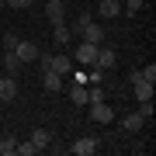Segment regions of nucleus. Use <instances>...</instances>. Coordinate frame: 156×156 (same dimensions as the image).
I'll return each instance as SVG.
<instances>
[{
    "mask_svg": "<svg viewBox=\"0 0 156 156\" xmlns=\"http://www.w3.org/2000/svg\"><path fill=\"white\" fill-rule=\"evenodd\" d=\"M42 69L66 76V73H69V56H42Z\"/></svg>",
    "mask_w": 156,
    "mask_h": 156,
    "instance_id": "obj_1",
    "label": "nucleus"
},
{
    "mask_svg": "<svg viewBox=\"0 0 156 156\" xmlns=\"http://www.w3.org/2000/svg\"><path fill=\"white\" fill-rule=\"evenodd\" d=\"M97 49H101V45H90V42H80L76 45V62H80V66H94V62H97Z\"/></svg>",
    "mask_w": 156,
    "mask_h": 156,
    "instance_id": "obj_2",
    "label": "nucleus"
},
{
    "mask_svg": "<svg viewBox=\"0 0 156 156\" xmlns=\"http://www.w3.org/2000/svg\"><path fill=\"white\" fill-rule=\"evenodd\" d=\"M69 149L76 153V156H94V153L101 149V142L94 139V135H83V139H76V142L69 146Z\"/></svg>",
    "mask_w": 156,
    "mask_h": 156,
    "instance_id": "obj_3",
    "label": "nucleus"
},
{
    "mask_svg": "<svg viewBox=\"0 0 156 156\" xmlns=\"http://www.w3.org/2000/svg\"><path fill=\"white\" fill-rule=\"evenodd\" d=\"M80 38L90 42V45H104V28L90 21V24H83V28H80Z\"/></svg>",
    "mask_w": 156,
    "mask_h": 156,
    "instance_id": "obj_4",
    "label": "nucleus"
},
{
    "mask_svg": "<svg viewBox=\"0 0 156 156\" xmlns=\"http://www.w3.org/2000/svg\"><path fill=\"white\" fill-rule=\"evenodd\" d=\"M90 118L101 122V125H108V122H115V111L104 104V101H97V104H90Z\"/></svg>",
    "mask_w": 156,
    "mask_h": 156,
    "instance_id": "obj_5",
    "label": "nucleus"
},
{
    "mask_svg": "<svg viewBox=\"0 0 156 156\" xmlns=\"http://www.w3.org/2000/svg\"><path fill=\"white\" fill-rule=\"evenodd\" d=\"M14 56L21 59V62H35V59H38V45H35V42H17Z\"/></svg>",
    "mask_w": 156,
    "mask_h": 156,
    "instance_id": "obj_6",
    "label": "nucleus"
},
{
    "mask_svg": "<svg viewBox=\"0 0 156 156\" xmlns=\"http://www.w3.org/2000/svg\"><path fill=\"white\" fill-rule=\"evenodd\" d=\"M14 97H17V80H14V76H0V101L11 104Z\"/></svg>",
    "mask_w": 156,
    "mask_h": 156,
    "instance_id": "obj_7",
    "label": "nucleus"
},
{
    "mask_svg": "<svg viewBox=\"0 0 156 156\" xmlns=\"http://www.w3.org/2000/svg\"><path fill=\"white\" fill-rule=\"evenodd\" d=\"M45 14H49L52 24H62V17H66V4H62V0H49V4H45Z\"/></svg>",
    "mask_w": 156,
    "mask_h": 156,
    "instance_id": "obj_8",
    "label": "nucleus"
},
{
    "mask_svg": "<svg viewBox=\"0 0 156 156\" xmlns=\"http://www.w3.org/2000/svg\"><path fill=\"white\" fill-rule=\"evenodd\" d=\"M97 14L101 17H118L122 14V0H97Z\"/></svg>",
    "mask_w": 156,
    "mask_h": 156,
    "instance_id": "obj_9",
    "label": "nucleus"
},
{
    "mask_svg": "<svg viewBox=\"0 0 156 156\" xmlns=\"http://www.w3.org/2000/svg\"><path fill=\"white\" fill-rule=\"evenodd\" d=\"M142 125H146V118H139V111H132V115L122 118V132H128V135H135Z\"/></svg>",
    "mask_w": 156,
    "mask_h": 156,
    "instance_id": "obj_10",
    "label": "nucleus"
},
{
    "mask_svg": "<svg viewBox=\"0 0 156 156\" xmlns=\"http://www.w3.org/2000/svg\"><path fill=\"white\" fill-rule=\"evenodd\" d=\"M115 62H118L115 49H104V45H101V49H97V62H94V66H101V69H111Z\"/></svg>",
    "mask_w": 156,
    "mask_h": 156,
    "instance_id": "obj_11",
    "label": "nucleus"
},
{
    "mask_svg": "<svg viewBox=\"0 0 156 156\" xmlns=\"http://www.w3.org/2000/svg\"><path fill=\"white\" fill-rule=\"evenodd\" d=\"M132 90H135V97H139V101H153V83H149V80H135Z\"/></svg>",
    "mask_w": 156,
    "mask_h": 156,
    "instance_id": "obj_12",
    "label": "nucleus"
},
{
    "mask_svg": "<svg viewBox=\"0 0 156 156\" xmlns=\"http://www.w3.org/2000/svg\"><path fill=\"white\" fill-rule=\"evenodd\" d=\"M42 87L49 90V94H59V90H62V76H59V73H45Z\"/></svg>",
    "mask_w": 156,
    "mask_h": 156,
    "instance_id": "obj_13",
    "label": "nucleus"
},
{
    "mask_svg": "<svg viewBox=\"0 0 156 156\" xmlns=\"http://www.w3.org/2000/svg\"><path fill=\"white\" fill-rule=\"evenodd\" d=\"M4 66H7V76H17V73H21V66H24V62L17 59L14 52H7V56H4Z\"/></svg>",
    "mask_w": 156,
    "mask_h": 156,
    "instance_id": "obj_14",
    "label": "nucleus"
},
{
    "mask_svg": "<svg viewBox=\"0 0 156 156\" xmlns=\"http://www.w3.org/2000/svg\"><path fill=\"white\" fill-rule=\"evenodd\" d=\"M52 38H56V45H69V38H73V31L66 28V21H62V24H56V31H52Z\"/></svg>",
    "mask_w": 156,
    "mask_h": 156,
    "instance_id": "obj_15",
    "label": "nucleus"
},
{
    "mask_svg": "<svg viewBox=\"0 0 156 156\" xmlns=\"http://www.w3.org/2000/svg\"><path fill=\"white\" fill-rule=\"evenodd\" d=\"M69 101H73V104H87V83H76V87H73L69 90Z\"/></svg>",
    "mask_w": 156,
    "mask_h": 156,
    "instance_id": "obj_16",
    "label": "nucleus"
},
{
    "mask_svg": "<svg viewBox=\"0 0 156 156\" xmlns=\"http://www.w3.org/2000/svg\"><path fill=\"white\" fill-rule=\"evenodd\" d=\"M49 139H52V135L45 132V128H35V132H31V142L38 146V149H45V146H49Z\"/></svg>",
    "mask_w": 156,
    "mask_h": 156,
    "instance_id": "obj_17",
    "label": "nucleus"
},
{
    "mask_svg": "<svg viewBox=\"0 0 156 156\" xmlns=\"http://www.w3.org/2000/svg\"><path fill=\"white\" fill-rule=\"evenodd\" d=\"M14 149H17V139H14V135L0 139V156H14Z\"/></svg>",
    "mask_w": 156,
    "mask_h": 156,
    "instance_id": "obj_18",
    "label": "nucleus"
},
{
    "mask_svg": "<svg viewBox=\"0 0 156 156\" xmlns=\"http://www.w3.org/2000/svg\"><path fill=\"white\" fill-rule=\"evenodd\" d=\"M14 153H21V156H35V153H42V149L28 139V142H17V149H14Z\"/></svg>",
    "mask_w": 156,
    "mask_h": 156,
    "instance_id": "obj_19",
    "label": "nucleus"
},
{
    "mask_svg": "<svg viewBox=\"0 0 156 156\" xmlns=\"http://www.w3.org/2000/svg\"><path fill=\"white\" fill-rule=\"evenodd\" d=\"M153 101H139V118H153Z\"/></svg>",
    "mask_w": 156,
    "mask_h": 156,
    "instance_id": "obj_20",
    "label": "nucleus"
},
{
    "mask_svg": "<svg viewBox=\"0 0 156 156\" xmlns=\"http://www.w3.org/2000/svg\"><path fill=\"white\" fill-rule=\"evenodd\" d=\"M139 73H142V80H149V83H156V66H153V62H149V66H142Z\"/></svg>",
    "mask_w": 156,
    "mask_h": 156,
    "instance_id": "obj_21",
    "label": "nucleus"
},
{
    "mask_svg": "<svg viewBox=\"0 0 156 156\" xmlns=\"http://www.w3.org/2000/svg\"><path fill=\"white\" fill-rule=\"evenodd\" d=\"M142 4H146V0H125V11H128V14H139Z\"/></svg>",
    "mask_w": 156,
    "mask_h": 156,
    "instance_id": "obj_22",
    "label": "nucleus"
},
{
    "mask_svg": "<svg viewBox=\"0 0 156 156\" xmlns=\"http://www.w3.org/2000/svg\"><path fill=\"white\" fill-rule=\"evenodd\" d=\"M90 21H94V17H90V14L83 11V14H80V17H76V24H73V31H76V35H80V28H83V24H90Z\"/></svg>",
    "mask_w": 156,
    "mask_h": 156,
    "instance_id": "obj_23",
    "label": "nucleus"
},
{
    "mask_svg": "<svg viewBox=\"0 0 156 156\" xmlns=\"http://www.w3.org/2000/svg\"><path fill=\"white\" fill-rule=\"evenodd\" d=\"M17 42H21L17 35H4V49H7V52H14V49H17Z\"/></svg>",
    "mask_w": 156,
    "mask_h": 156,
    "instance_id": "obj_24",
    "label": "nucleus"
},
{
    "mask_svg": "<svg viewBox=\"0 0 156 156\" xmlns=\"http://www.w3.org/2000/svg\"><path fill=\"white\" fill-rule=\"evenodd\" d=\"M7 7H14V11H21V7H28V0H4Z\"/></svg>",
    "mask_w": 156,
    "mask_h": 156,
    "instance_id": "obj_25",
    "label": "nucleus"
},
{
    "mask_svg": "<svg viewBox=\"0 0 156 156\" xmlns=\"http://www.w3.org/2000/svg\"><path fill=\"white\" fill-rule=\"evenodd\" d=\"M0 7H4V0H0Z\"/></svg>",
    "mask_w": 156,
    "mask_h": 156,
    "instance_id": "obj_26",
    "label": "nucleus"
}]
</instances>
